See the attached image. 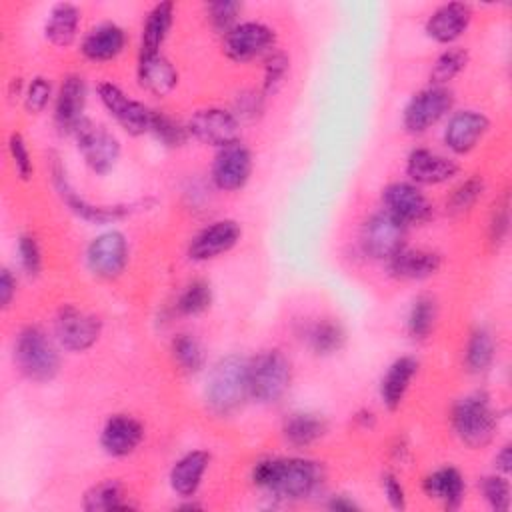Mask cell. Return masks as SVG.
Returning a JSON list of instances; mask_svg holds the SVG:
<instances>
[{
    "label": "cell",
    "instance_id": "6da1fadb",
    "mask_svg": "<svg viewBox=\"0 0 512 512\" xmlns=\"http://www.w3.org/2000/svg\"><path fill=\"white\" fill-rule=\"evenodd\" d=\"M324 476L320 462L302 456H268L254 462L250 470L256 488L286 502L312 498L322 488Z\"/></svg>",
    "mask_w": 512,
    "mask_h": 512
},
{
    "label": "cell",
    "instance_id": "7a4b0ae2",
    "mask_svg": "<svg viewBox=\"0 0 512 512\" xmlns=\"http://www.w3.org/2000/svg\"><path fill=\"white\" fill-rule=\"evenodd\" d=\"M248 398V358L238 354L220 358L206 378V408L216 416H230L240 410Z\"/></svg>",
    "mask_w": 512,
    "mask_h": 512
},
{
    "label": "cell",
    "instance_id": "3957f363",
    "mask_svg": "<svg viewBox=\"0 0 512 512\" xmlns=\"http://www.w3.org/2000/svg\"><path fill=\"white\" fill-rule=\"evenodd\" d=\"M498 410L484 390H474L458 398L450 408V426L468 448H482L492 442L498 430Z\"/></svg>",
    "mask_w": 512,
    "mask_h": 512
},
{
    "label": "cell",
    "instance_id": "277c9868",
    "mask_svg": "<svg viewBox=\"0 0 512 512\" xmlns=\"http://www.w3.org/2000/svg\"><path fill=\"white\" fill-rule=\"evenodd\" d=\"M14 366L32 382H50L60 370V352L54 340L36 324L24 326L12 348Z\"/></svg>",
    "mask_w": 512,
    "mask_h": 512
},
{
    "label": "cell",
    "instance_id": "5b68a950",
    "mask_svg": "<svg viewBox=\"0 0 512 512\" xmlns=\"http://www.w3.org/2000/svg\"><path fill=\"white\" fill-rule=\"evenodd\" d=\"M292 364L278 348L248 358L250 398L258 404H278L290 390Z\"/></svg>",
    "mask_w": 512,
    "mask_h": 512
},
{
    "label": "cell",
    "instance_id": "8992f818",
    "mask_svg": "<svg viewBox=\"0 0 512 512\" xmlns=\"http://www.w3.org/2000/svg\"><path fill=\"white\" fill-rule=\"evenodd\" d=\"M454 106V94L448 86L428 84L414 92L402 110V126L408 134H424L438 124Z\"/></svg>",
    "mask_w": 512,
    "mask_h": 512
},
{
    "label": "cell",
    "instance_id": "52a82bcc",
    "mask_svg": "<svg viewBox=\"0 0 512 512\" xmlns=\"http://www.w3.org/2000/svg\"><path fill=\"white\" fill-rule=\"evenodd\" d=\"M102 334L98 316L74 306L62 304L54 316V340L66 352L90 350Z\"/></svg>",
    "mask_w": 512,
    "mask_h": 512
},
{
    "label": "cell",
    "instance_id": "ba28073f",
    "mask_svg": "<svg viewBox=\"0 0 512 512\" xmlns=\"http://www.w3.org/2000/svg\"><path fill=\"white\" fill-rule=\"evenodd\" d=\"M274 44H276L274 28L258 20L238 22L234 28L222 34L224 56L240 64L266 56L268 52L274 50Z\"/></svg>",
    "mask_w": 512,
    "mask_h": 512
},
{
    "label": "cell",
    "instance_id": "9c48e42d",
    "mask_svg": "<svg viewBox=\"0 0 512 512\" xmlns=\"http://www.w3.org/2000/svg\"><path fill=\"white\" fill-rule=\"evenodd\" d=\"M408 228L392 218L386 210L370 214L360 228V246L362 252L374 260L386 262L400 248L406 246Z\"/></svg>",
    "mask_w": 512,
    "mask_h": 512
},
{
    "label": "cell",
    "instance_id": "30bf717a",
    "mask_svg": "<svg viewBox=\"0 0 512 512\" xmlns=\"http://www.w3.org/2000/svg\"><path fill=\"white\" fill-rule=\"evenodd\" d=\"M74 138L86 166L94 174H108L116 166L122 148L120 140L110 130L84 118L74 130Z\"/></svg>",
    "mask_w": 512,
    "mask_h": 512
},
{
    "label": "cell",
    "instance_id": "8fae6325",
    "mask_svg": "<svg viewBox=\"0 0 512 512\" xmlns=\"http://www.w3.org/2000/svg\"><path fill=\"white\" fill-rule=\"evenodd\" d=\"M382 210H386L392 218H396L406 228L424 224L432 218L434 208L428 196L420 190V186L410 180L390 182L382 190Z\"/></svg>",
    "mask_w": 512,
    "mask_h": 512
},
{
    "label": "cell",
    "instance_id": "7c38bea8",
    "mask_svg": "<svg viewBox=\"0 0 512 512\" xmlns=\"http://www.w3.org/2000/svg\"><path fill=\"white\" fill-rule=\"evenodd\" d=\"M52 184L60 196V200L76 214L80 216L82 220L86 222H92V224H108V222H116V220H122L126 216L132 214L134 206L132 204H94V202H88L84 196H80L70 180L66 178V172L60 164L58 158H54L52 162Z\"/></svg>",
    "mask_w": 512,
    "mask_h": 512
},
{
    "label": "cell",
    "instance_id": "4fadbf2b",
    "mask_svg": "<svg viewBox=\"0 0 512 512\" xmlns=\"http://www.w3.org/2000/svg\"><path fill=\"white\" fill-rule=\"evenodd\" d=\"M128 240L120 230H106L94 236L86 246V266L102 280L118 278L128 266Z\"/></svg>",
    "mask_w": 512,
    "mask_h": 512
},
{
    "label": "cell",
    "instance_id": "5bb4252c",
    "mask_svg": "<svg viewBox=\"0 0 512 512\" xmlns=\"http://www.w3.org/2000/svg\"><path fill=\"white\" fill-rule=\"evenodd\" d=\"M188 134L208 146L224 148L240 142V118L226 108L208 106L196 110L186 122Z\"/></svg>",
    "mask_w": 512,
    "mask_h": 512
},
{
    "label": "cell",
    "instance_id": "9a60e30c",
    "mask_svg": "<svg viewBox=\"0 0 512 512\" xmlns=\"http://www.w3.org/2000/svg\"><path fill=\"white\" fill-rule=\"evenodd\" d=\"M98 98L106 112L130 134V136H142L150 132V120H152V108H148L144 102L130 98L118 84L114 82H100L98 84Z\"/></svg>",
    "mask_w": 512,
    "mask_h": 512
},
{
    "label": "cell",
    "instance_id": "2e32d148",
    "mask_svg": "<svg viewBox=\"0 0 512 512\" xmlns=\"http://www.w3.org/2000/svg\"><path fill=\"white\" fill-rule=\"evenodd\" d=\"M252 174V152L242 144L234 142L218 148L212 166L210 180L222 192H236L246 186Z\"/></svg>",
    "mask_w": 512,
    "mask_h": 512
},
{
    "label": "cell",
    "instance_id": "e0dca14e",
    "mask_svg": "<svg viewBox=\"0 0 512 512\" xmlns=\"http://www.w3.org/2000/svg\"><path fill=\"white\" fill-rule=\"evenodd\" d=\"M242 238V228L232 218L214 220L198 230L188 242V258L194 262H208L230 252Z\"/></svg>",
    "mask_w": 512,
    "mask_h": 512
},
{
    "label": "cell",
    "instance_id": "ac0fdd59",
    "mask_svg": "<svg viewBox=\"0 0 512 512\" xmlns=\"http://www.w3.org/2000/svg\"><path fill=\"white\" fill-rule=\"evenodd\" d=\"M460 164L430 148H414L406 158V176L416 186H438L458 176Z\"/></svg>",
    "mask_w": 512,
    "mask_h": 512
},
{
    "label": "cell",
    "instance_id": "d6986e66",
    "mask_svg": "<svg viewBox=\"0 0 512 512\" xmlns=\"http://www.w3.org/2000/svg\"><path fill=\"white\" fill-rule=\"evenodd\" d=\"M490 130V120L478 110L454 112L444 128L442 140L452 154L472 152Z\"/></svg>",
    "mask_w": 512,
    "mask_h": 512
},
{
    "label": "cell",
    "instance_id": "ffe728a7",
    "mask_svg": "<svg viewBox=\"0 0 512 512\" xmlns=\"http://www.w3.org/2000/svg\"><path fill=\"white\" fill-rule=\"evenodd\" d=\"M472 6L466 2H446L436 6L426 22L424 32L438 44H452L464 36L472 22Z\"/></svg>",
    "mask_w": 512,
    "mask_h": 512
},
{
    "label": "cell",
    "instance_id": "44dd1931",
    "mask_svg": "<svg viewBox=\"0 0 512 512\" xmlns=\"http://www.w3.org/2000/svg\"><path fill=\"white\" fill-rule=\"evenodd\" d=\"M88 100L86 80L80 74H68L58 92L54 102V124L60 132L74 134L80 122L86 118L84 108Z\"/></svg>",
    "mask_w": 512,
    "mask_h": 512
},
{
    "label": "cell",
    "instance_id": "7402d4cb",
    "mask_svg": "<svg viewBox=\"0 0 512 512\" xmlns=\"http://www.w3.org/2000/svg\"><path fill=\"white\" fill-rule=\"evenodd\" d=\"M144 440V426L130 414H112L100 432V446L108 456L124 458Z\"/></svg>",
    "mask_w": 512,
    "mask_h": 512
},
{
    "label": "cell",
    "instance_id": "603a6c76",
    "mask_svg": "<svg viewBox=\"0 0 512 512\" xmlns=\"http://www.w3.org/2000/svg\"><path fill=\"white\" fill-rule=\"evenodd\" d=\"M128 36L116 22H100L92 26L80 40V52L92 62H108L118 58L126 48Z\"/></svg>",
    "mask_w": 512,
    "mask_h": 512
},
{
    "label": "cell",
    "instance_id": "cb8c5ba5",
    "mask_svg": "<svg viewBox=\"0 0 512 512\" xmlns=\"http://www.w3.org/2000/svg\"><path fill=\"white\" fill-rule=\"evenodd\" d=\"M442 266V256L426 248H400L386 260L388 274L398 280H426L434 276Z\"/></svg>",
    "mask_w": 512,
    "mask_h": 512
},
{
    "label": "cell",
    "instance_id": "d4e9b609",
    "mask_svg": "<svg viewBox=\"0 0 512 512\" xmlns=\"http://www.w3.org/2000/svg\"><path fill=\"white\" fill-rule=\"evenodd\" d=\"M138 84L156 98L168 96L178 84V70L162 54H138Z\"/></svg>",
    "mask_w": 512,
    "mask_h": 512
},
{
    "label": "cell",
    "instance_id": "484cf974",
    "mask_svg": "<svg viewBox=\"0 0 512 512\" xmlns=\"http://www.w3.org/2000/svg\"><path fill=\"white\" fill-rule=\"evenodd\" d=\"M212 456L206 450H190L184 456H180L168 474V482L174 494L180 498H194L198 492L202 478L210 466Z\"/></svg>",
    "mask_w": 512,
    "mask_h": 512
},
{
    "label": "cell",
    "instance_id": "4316f807",
    "mask_svg": "<svg viewBox=\"0 0 512 512\" xmlns=\"http://www.w3.org/2000/svg\"><path fill=\"white\" fill-rule=\"evenodd\" d=\"M298 336L304 342V346L318 356L336 354L342 350L346 342V330L334 318L306 320L298 330Z\"/></svg>",
    "mask_w": 512,
    "mask_h": 512
},
{
    "label": "cell",
    "instance_id": "83f0119b",
    "mask_svg": "<svg viewBox=\"0 0 512 512\" xmlns=\"http://www.w3.org/2000/svg\"><path fill=\"white\" fill-rule=\"evenodd\" d=\"M328 432V422L316 412H290L282 420V438L288 446L304 450L320 442Z\"/></svg>",
    "mask_w": 512,
    "mask_h": 512
},
{
    "label": "cell",
    "instance_id": "f1b7e54d",
    "mask_svg": "<svg viewBox=\"0 0 512 512\" xmlns=\"http://www.w3.org/2000/svg\"><path fill=\"white\" fill-rule=\"evenodd\" d=\"M422 490L428 498L440 502L444 508H458L464 500L466 482L458 468L440 466L424 476Z\"/></svg>",
    "mask_w": 512,
    "mask_h": 512
},
{
    "label": "cell",
    "instance_id": "f546056e",
    "mask_svg": "<svg viewBox=\"0 0 512 512\" xmlns=\"http://www.w3.org/2000/svg\"><path fill=\"white\" fill-rule=\"evenodd\" d=\"M416 374L418 360L414 356H400L386 368L380 380V400L388 410L400 408Z\"/></svg>",
    "mask_w": 512,
    "mask_h": 512
},
{
    "label": "cell",
    "instance_id": "4dcf8cb0",
    "mask_svg": "<svg viewBox=\"0 0 512 512\" xmlns=\"http://www.w3.org/2000/svg\"><path fill=\"white\" fill-rule=\"evenodd\" d=\"M174 14H176L174 2H158L148 10L142 24V32H140V54L160 52L174 24Z\"/></svg>",
    "mask_w": 512,
    "mask_h": 512
},
{
    "label": "cell",
    "instance_id": "1f68e13d",
    "mask_svg": "<svg viewBox=\"0 0 512 512\" xmlns=\"http://www.w3.org/2000/svg\"><path fill=\"white\" fill-rule=\"evenodd\" d=\"M80 28V8L72 2H58L50 8L46 24H44V36L50 44L58 48H66L74 44L78 38Z\"/></svg>",
    "mask_w": 512,
    "mask_h": 512
},
{
    "label": "cell",
    "instance_id": "d6a6232c",
    "mask_svg": "<svg viewBox=\"0 0 512 512\" xmlns=\"http://www.w3.org/2000/svg\"><path fill=\"white\" fill-rule=\"evenodd\" d=\"M496 358V344L486 326H476L464 346V368L470 374H484L492 368Z\"/></svg>",
    "mask_w": 512,
    "mask_h": 512
},
{
    "label": "cell",
    "instance_id": "836d02e7",
    "mask_svg": "<svg viewBox=\"0 0 512 512\" xmlns=\"http://www.w3.org/2000/svg\"><path fill=\"white\" fill-rule=\"evenodd\" d=\"M82 508L88 512H112V510H134L124 486L118 480H102L86 490Z\"/></svg>",
    "mask_w": 512,
    "mask_h": 512
},
{
    "label": "cell",
    "instance_id": "e575fe53",
    "mask_svg": "<svg viewBox=\"0 0 512 512\" xmlns=\"http://www.w3.org/2000/svg\"><path fill=\"white\" fill-rule=\"evenodd\" d=\"M438 320V304L436 298L430 294H420L412 300V306L408 310L406 318V330L414 340H426Z\"/></svg>",
    "mask_w": 512,
    "mask_h": 512
},
{
    "label": "cell",
    "instance_id": "d590c367",
    "mask_svg": "<svg viewBox=\"0 0 512 512\" xmlns=\"http://www.w3.org/2000/svg\"><path fill=\"white\" fill-rule=\"evenodd\" d=\"M170 354L178 370L184 374H196L206 364V352L200 340L188 332H180L170 342Z\"/></svg>",
    "mask_w": 512,
    "mask_h": 512
},
{
    "label": "cell",
    "instance_id": "8d00e7d4",
    "mask_svg": "<svg viewBox=\"0 0 512 512\" xmlns=\"http://www.w3.org/2000/svg\"><path fill=\"white\" fill-rule=\"evenodd\" d=\"M212 286L202 278L190 280L176 298V312L180 316H198L212 306Z\"/></svg>",
    "mask_w": 512,
    "mask_h": 512
},
{
    "label": "cell",
    "instance_id": "74e56055",
    "mask_svg": "<svg viewBox=\"0 0 512 512\" xmlns=\"http://www.w3.org/2000/svg\"><path fill=\"white\" fill-rule=\"evenodd\" d=\"M468 52L460 46H450L442 50L430 68V84L434 86H448L466 66H468Z\"/></svg>",
    "mask_w": 512,
    "mask_h": 512
},
{
    "label": "cell",
    "instance_id": "f35d334b",
    "mask_svg": "<svg viewBox=\"0 0 512 512\" xmlns=\"http://www.w3.org/2000/svg\"><path fill=\"white\" fill-rule=\"evenodd\" d=\"M150 134H154V138L168 148H178L186 144V140L190 138L186 124L178 122L174 116L160 110H152Z\"/></svg>",
    "mask_w": 512,
    "mask_h": 512
},
{
    "label": "cell",
    "instance_id": "ab89813d",
    "mask_svg": "<svg viewBox=\"0 0 512 512\" xmlns=\"http://www.w3.org/2000/svg\"><path fill=\"white\" fill-rule=\"evenodd\" d=\"M480 492L486 500V504L496 510V512H506L510 508V500H512V492H510V482L508 476L494 472L488 474L480 480Z\"/></svg>",
    "mask_w": 512,
    "mask_h": 512
},
{
    "label": "cell",
    "instance_id": "60d3db41",
    "mask_svg": "<svg viewBox=\"0 0 512 512\" xmlns=\"http://www.w3.org/2000/svg\"><path fill=\"white\" fill-rule=\"evenodd\" d=\"M290 70V58L286 52L274 48L264 56V76H262V96L274 94L284 82Z\"/></svg>",
    "mask_w": 512,
    "mask_h": 512
},
{
    "label": "cell",
    "instance_id": "b9f144b4",
    "mask_svg": "<svg viewBox=\"0 0 512 512\" xmlns=\"http://www.w3.org/2000/svg\"><path fill=\"white\" fill-rule=\"evenodd\" d=\"M482 194H484V180L480 176H470L452 190L446 206L450 212L462 214L474 208V204L482 198Z\"/></svg>",
    "mask_w": 512,
    "mask_h": 512
},
{
    "label": "cell",
    "instance_id": "7bdbcfd3",
    "mask_svg": "<svg viewBox=\"0 0 512 512\" xmlns=\"http://www.w3.org/2000/svg\"><path fill=\"white\" fill-rule=\"evenodd\" d=\"M240 12H242V2H236V0H218V2L206 4L208 22L220 34H226L230 28L238 24Z\"/></svg>",
    "mask_w": 512,
    "mask_h": 512
},
{
    "label": "cell",
    "instance_id": "ee69618b",
    "mask_svg": "<svg viewBox=\"0 0 512 512\" xmlns=\"http://www.w3.org/2000/svg\"><path fill=\"white\" fill-rule=\"evenodd\" d=\"M16 252H18V262H20V268L24 270V274L36 278L44 266L42 248H40L38 238L32 234H20Z\"/></svg>",
    "mask_w": 512,
    "mask_h": 512
},
{
    "label": "cell",
    "instance_id": "f6af8a7d",
    "mask_svg": "<svg viewBox=\"0 0 512 512\" xmlns=\"http://www.w3.org/2000/svg\"><path fill=\"white\" fill-rule=\"evenodd\" d=\"M52 100V82L46 76H34L26 86L22 94L24 108L30 114H40L46 110L48 102Z\"/></svg>",
    "mask_w": 512,
    "mask_h": 512
},
{
    "label": "cell",
    "instance_id": "bcb514c9",
    "mask_svg": "<svg viewBox=\"0 0 512 512\" xmlns=\"http://www.w3.org/2000/svg\"><path fill=\"white\" fill-rule=\"evenodd\" d=\"M6 144H8V154H10L16 176L20 180H30L34 174V162L24 136L20 132H10Z\"/></svg>",
    "mask_w": 512,
    "mask_h": 512
},
{
    "label": "cell",
    "instance_id": "7dc6e473",
    "mask_svg": "<svg viewBox=\"0 0 512 512\" xmlns=\"http://www.w3.org/2000/svg\"><path fill=\"white\" fill-rule=\"evenodd\" d=\"M508 234H510V200L504 194L502 200L494 204V210L490 214L488 236H490V242L498 248L506 242Z\"/></svg>",
    "mask_w": 512,
    "mask_h": 512
},
{
    "label": "cell",
    "instance_id": "c3c4849f",
    "mask_svg": "<svg viewBox=\"0 0 512 512\" xmlns=\"http://www.w3.org/2000/svg\"><path fill=\"white\" fill-rule=\"evenodd\" d=\"M382 490H384V496H386L388 504L394 510H404L406 508V492H404V486H402V482L398 480V476L394 472H386L382 476Z\"/></svg>",
    "mask_w": 512,
    "mask_h": 512
},
{
    "label": "cell",
    "instance_id": "681fc988",
    "mask_svg": "<svg viewBox=\"0 0 512 512\" xmlns=\"http://www.w3.org/2000/svg\"><path fill=\"white\" fill-rule=\"evenodd\" d=\"M262 92L256 94V92H244L238 96V104H236V116L238 118H254L260 110H262Z\"/></svg>",
    "mask_w": 512,
    "mask_h": 512
},
{
    "label": "cell",
    "instance_id": "f907efd6",
    "mask_svg": "<svg viewBox=\"0 0 512 512\" xmlns=\"http://www.w3.org/2000/svg\"><path fill=\"white\" fill-rule=\"evenodd\" d=\"M16 296V278L8 268L0 272V306L6 310Z\"/></svg>",
    "mask_w": 512,
    "mask_h": 512
},
{
    "label": "cell",
    "instance_id": "816d5d0a",
    "mask_svg": "<svg viewBox=\"0 0 512 512\" xmlns=\"http://www.w3.org/2000/svg\"><path fill=\"white\" fill-rule=\"evenodd\" d=\"M494 470L508 476L512 472V446L504 444L494 456Z\"/></svg>",
    "mask_w": 512,
    "mask_h": 512
},
{
    "label": "cell",
    "instance_id": "f5cc1de1",
    "mask_svg": "<svg viewBox=\"0 0 512 512\" xmlns=\"http://www.w3.org/2000/svg\"><path fill=\"white\" fill-rule=\"evenodd\" d=\"M330 510H336V512H354V510H360V506L348 496V494H334L330 496L328 504H326Z\"/></svg>",
    "mask_w": 512,
    "mask_h": 512
},
{
    "label": "cell",
    "instance_id": "db71d44e",
    "mask_svg": "<svg viewBox=\"0 0 512 512\" xmlns=\"http://www.w3.org/2000/svg\"><path fill=\"white\" fill-rule=\"evenodd\" d=\"M354 420H356L362 428H368V430H372V428H374V424H376V418H374V414H372L370 410H362V412H358Z\"/></svg>",
    "mask_w": 512,
    "mask_h": 512
},
{
    "label": "cell",
    "instance_id": "11a10c76",
    "mask_svg": "<svg viewBox=\"0 0 512 512\" xmlns=\"http://www.w3.org/2000/svg\"><path fill=\"white\" fill-rule=\"evenodd\" d=\"M180 510H198V508H202L200 504H194V502H186V504H180L178 506Z\"/></svg>",
    "mask_w": 512,
    "mask_h": 512
}]
</instances>
